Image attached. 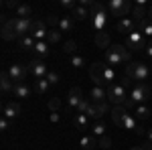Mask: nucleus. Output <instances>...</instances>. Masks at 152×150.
<instances>
[{"label": "nucleus", "instance_id": "f257e3e1", "mask_svg": "<svg viewBox=\"0 0 152 150\" xmlns=\"http://www.w3.org/2000/svg\"><path fill=\"white\" fill-rule=\"evenodd\" d=\"M132 53L124 45H112L105 51V61L107 65H120V63H130Z\"/></svg>", "mask_w": 152, "mask_h": 150}, {"label": "nucleus", "instance_id": "f03ea898", "mask_svg": "<svg viewBox=\"0 0 152 150\" xmlns=\"http://www.w3.org/2000/svg\"><path fill=\"white\" fill-rule=\"evenodd\" d=\"M150 65H146V63H132L130 61L128 65H126V79L130 81H146L150 77Z\"/></svg>", "mask_w": 152, "mask_h": 150}, {"label": "nucleus", "instance_id": "7ed1b4c3", "mask_svg": "<svg viewBox=\"0 0 152 150\" xmlns=\"http://www.w3.org/2000/svg\"><path fill=\"white\" fill-rule=\"evenodd\" d=\"M91 16H94V29L97 33H102L107 24V4H102V2H95L91 6Z\"/></svg>", "mask_w": 152, "mask_h": 150}, {"label": "nucleus", "instance_id": "20e7f679", "mask_svg": "<svg viewBox=\"0 0 152 150\" xmlns=\"http://www.w3.org/2000/svg\"><path fill=\"white\" fill-rule=\"evenodd\" d=\"M126 83H112L107 87V100L110 104L114 105H124V102L128 100V93H126Z\"/></svg>", "mask_w": 152, "mask_h": 150}, {"label": "nucleus", "instance_id": "39448f33", "mask_svg": "<svg viewBox=\"0 0 152 150\" xmlns=\"http://www.w3.org/2000/svg\"><path fill=\"white\" fill-rule=\"evenodd\" d=\"M107 10L114 16H120V20H122V18H126L130 12L134 10V6H132L130 0H110L107 2Z\"/></svg>", "mask_w": 152, "mask_h": 150}, {"label": "nucleus", "instance_id": "423d86ee", "mask_svg": "<svg viewBox=\"0 0 152 150\" xmlns=\"http://www.w3.org/2000/svg\"><path fill=\"white\" fill-rule=\"evenodd\" d=\"M8 20H10V24L14 26V31H16L18 39L31 35V31H33V23H35V20H31V18H16V16H12V18H8Z\"/></svg>", "mask_w": 152, "mask_h": 150}, {"label": "nucleus", "instance_id": "0eeeda50", "mask_svg": "<svg viewBox=\"0 0 152 150\" xmlns=\"http://www.w3.org/2000/svg\"><path fill=\"white\" fill-rule=\"evenodd\" d=\"M148 97H150V87H148L146 83H136L134 89L130 91V100L136 105H140L142 102H146Z\"/></svg>", "mask_w": 152, "mask_h": 150}, {"label": "nucleus", "instance_id": "6e6552de", "mask_svg": "<svg viewBox=\"0 0 152 150\" xmlns=\"http://www.w3.org/2000/svg\"><path fill=\"white\" fill-rule=\"evenodd\" d=\"M104 63H91L89 65V77L94 79V83L97 87H105L107 89V83L104 81Z\"/></svg>", "mask_w": 152, "mask_h": 150}, {"label": "nucleus", "instance_id": "1a4fd4ad", "mask_svg": "<svg viewBox=\"0 0 152 150\" xmlns=\"http://www.w3.org/2000/svg\"><path fill=\"white\" fill-rule=\"evenodd\" d=\"M126 47L132 49V51H142V49H146V39L140 31H136V33L126 37Z\"/></svg>", "mask_w": 152, "mask_h": 150}, {"label": "nucleus", "instance_id": "9d476101", "mask_svg": "<svg viewBox=\"0 0 152 150\" xmlns=\"http://www.w3.org/2000/svg\"><path fill=\"white\" fill-rule=\"evenodd\" d=\"M28 71L33 73L35 79H45L47 73H49V69H47V65H45L43 59H33V61L28 63Z\"/></svg>", "mask_w": 152, "mask_h": 150}, {"label": "nucleus", "instance_id": "9b49d317", "mask_svg": "<svg viewBox=\"0 0 152 150\" xmlns=\"http://www.w3.org/2000/svg\"><path fill=\"white\" fill-rule=\"evenodd\" d=\"M26 73H28V67L23 65V63H12L10 67H8V75H10V79L14 83H23Z\"/></svg>", "mask_w": 152, "mask_h": 150}, {"label": "nucleus", "instance_id": "f8f14e48", "mask_svg": "<svg viewBox=\"0 0 152 150\" xmlns=\"http://www.w3.org/2000/svg\"><path fill=\"white\" fill-rule=\"evenodd\" d=\"M49 31H51V29H47V23H45V20H35V23H33V31H31V37H33L35 41H47Z\"/></svg>", "mask_w": 152, "mask_h": 150}, {"label": "nucleus", "instance_id": "ddd939ff", "mask_svg": "<svg viewBox=\"0 0 152 150\" xmlns=\"http://www.w3.org/2000/svg\"><path fill=\"white\" fill-rule=\"evenodd\" d=\"M116 31L128 37V35H132V33H136V31H138V23H136L134 18H122V20H118Z\"/></svg>", "mask_w": 152, "mask_h": 150}, {"label": "nucleus", "instance_id": "4468645a", "mask_svg": "<svg viewBox=\"0 0 152 150\" xmlns=\"http://www.w3.org/2000/svg\"><path fill=\"white\" fill-rule=\"evenodd\" d=\"M105 112H107V104H94V102H91L89 110H87V118L99 122V120L105 116Z\"/></svg>", "mask_w": 152, "mask_h": 150}, {"label": "nucleus", "instance_id": "2eb2a0df", "mask_svg": "<svg viewBox=\"0 0 152 150\" xmlns=\"http://www.w3.org/2000/svg\"><path fill=\"white\" fill-rule=\"evenodd\" d=\"M148 8H150V6H146V0H138L136 6H134V10H132L134 20H136V23L146 20V18H148Z\"/></svg>", "mask_w": 152, "mask_h": 150}, {"label": "nucleus", "instance_id": "dca6fc26", "mask_svg": "<svg viewBox=\"0 0 152 150\" xmlns=\"http://www.w3.org/2000/svg\"><path fill=\"white\" fill-rule=\"evenodd\" d=\"M83 100V93H81V87H71L69 95H67V108L69 110H77L79 104Z\"/></svg>", "mask_w": 152, "mask_h": 150}, {"label": "nucleus", "instance_id": "f3484780", "mask_svg": "<svg viewBox=\"0 0 152 150\" xmlns=\"http://www.w3.org/2000/svg\"><path fill=\"white\" fill-rule=\"evenodd\" d=\"M2 116L8 118V120L18 118L20 116V105L16 104V102H4V105H2Z\"/></svg>", "mask_w": 152, "mask_h": 150}, {"label": "nucleus", "instance_id": "a211bd4d", "mask_svg": "<svg viewBox=\"0 0 152 150\" xmlns=\"http://www.w3.org/2000/svg\"><path fill=\"white\" fill-rule=\"evenodd\" d=\"M89 100H91L94 104H105V102H107V89L94 85L91 91H89Z\"/></svg>", "mask_w": 152, "mask_h": 150}, {"label": "nucleus", "instance_id": "6ab92c4d", "mask_svg": "<svg viewBox=\"0 0 152 150\" xmlns=\"http://www.w3.org/2000/svg\"><path fill=\"white\" fill-rule=\"evenodd\" d=\"M2 39H4V41H14V39H18L14 26H12L10 20H6V18L2 20Z\"/></svg>", "mask_w": 152, "mask_h": 150}, {"label": "nucleus", "instance_id": "aec40b11", "mask_svg": "<svg viewBox=\"0 0 152 150\" xmlns=\"http://www.w3.org/2000/svg\"><path fill=\"white\" fill-rule=\"evenodd\" d=\"M73 26H75V20H73V16H71V14L59 18V26H57V29L61 31V33H71V31H73Z\"/></svg>", "mask_w": 152, "mask_h": 150}, {"label": "nucleus", "instance_id": "412c9836", "mask_svg": "<svg viewBox=\"0 0 152 150\" xmlns=\"http://www.w3.org/2000/svg\"><path fill=\"white\" fill-rule=\"evenodd\" d=\"M12 93L16 95V97H20V100H26V97H31V87L26 85V83H14V89Z\"/></svg>", "mask_w": 152, "mask_h": 150}, {"label": "nucleus", "instance_id": "4be33fe9", "mask_svg": "<svg viewBox=\"0 0 152 150\" xmlns=\"http://www.w3.org/2000/svg\"><path fill=\"white\" fill-rule=\"evenodd\" d=\"M0 87H2V93H8L14 89V85H12V79L10 75H8V69L2 71V75H0Z\"/></svg>", "mask_w": 152, "mask_h": 150}, {"label": "nucleus", "instance_id": "5701e85b", "mask_svg": "<svg viewBox=\"0 0 152 150\" xmlns=\"http://www.w3.org/2000/svg\"><path fill=\"white\" fill-rule=\"evenodd\" d=\"M73 124L77 130H89V118H87V114H77L73 118Z\"/></svg>", "mask_w": 152, "mask_h": 150}, {"label": "nucleus", "instance_id": "b1692460", "mask_svg": "<svg viewBox=\"0 0 152 150\" xmlns=\"http://www.w3.org/2000/svg\"><path fill=\"white\" fill-rule=\"evenodd\" d=\"M71 16H73V20H85V18L89 16V10H87L85 6H81V4H77V6L71 10Z\"/></svg>", "mask_w": 152, "mask_h": 150}, {"label": "nucleus", "instance_id": "393cba45", "mask_svg": "<svg viewBox=\"0 0 152 150\" xmlns=\"http://www.w3.org/2000/svg\"><path fill=\"white\" fill-rule=\"evenodd\" d=\"M128 114V110L124 108V105H114L112 108V120H114V124L120 126V122H122V118Z\"/></svg>", "mask_w": 152, "mask_h": 150}, {"label": "nucleus", "instance_id": "a878e982", "mask_svg": "<svg viewBox=\"0 0 152 150\" xmlns=\"http://www.w3.org/2000/svg\"><path fill=\"white\" fill-rule=\"evenodd\" d=\"M95 45L99 47V49H105V51H107V49H110V35H107V33H104V31H102V33H97V35H95Z\"/></svg>", "mask_w": 152, "mask_h": 150}, {"label": "nucleus", "instance_id": "bb28decb", "mask_svg": "<svg viewBox=\"0 0 152 150\" xmlns=\"http://www.w3.org/2000/svg\"><path fill=\"white\" fill-rule=\"evenodd\" d=\"M31 14H33V8H31L28 4H23V2H20L18 8L14 10V16H16V18H28Z\"/></svg>", "mask_w": 152, "mask_h": 150}, {"label": "nucleus", "instance_id": "cd10ccee", "mask_svg": "<svg viewBox=\"0 0 152 150\" xmlns=\"http://www.w3.org/2000/svg\"><path fill=\"white\" fill-rule=\"evenodd\" d=\"M79 146H81L83 150H94L95 146H97V140H95L94 136H81V138H79Z\"/></svg>", "mask_w": 152, "mask_h": 150}, {"label": "nucleus", "instance_id": "c85d7f7f", "mask_svg": "<svg viewBox=\"0 0 152 150\" xmlns=\"http://www.w3.org/2000/svg\"><path fill=\"white\" fill-rule=\"evenodd\" d=\"M18 45H20V49H23V51H35L37 41H35V39H33L31 35H28V37H23V39H18Z\"/></svg>", "mask_w": 152, "mask_h": 150}, {"label": "nucleus", "instance_id": "c756f323", "mask_svg": "<svg viewBox=\"0 0 152 150\" xmlns=\"http://www.w3.org/2000/svg\"><path fill=\"white\" fill-rule=\"evenodd\" d=\"M35 55H37V57H47V55H49V43H47V41H37Z\"/></svg>", "mask_w": 152, "mask_h": 150}, {"label": "nucleus", "instance_id": "7c9ffc66", "mask_svg": "<svg viewBox=\"0 0 152 150\" xmlns=\"http://www.w3.org/2000/svg\"><path fill=\"white\" fill-rule=\"evenodd\" d=\"M134 114H136V120H146V118H150V108L140 104V105H136Z\"/></svg>", "mask_w": 152, "mask_h": 150}, {"label": "nucleus", "instance_id": "2f4dec72", "mask_svg": "<svg viewBox=\"0 0 152 150\" xmlns=\"http://www.w3.org/2000/svg\"><path fill=\"white\" fill-rule=\"evenodd\" d=\"M138 31H140L144 37H152V20H150V18H146V20L138 23Z\"/></svg>", "mask_w": 152, "mask_h": 150}, {"label": "nucleus", "instance_id": "473e14b6", "mask_svg": "<svg viewBox=\"0 0 152 150\" xmlns=\"http://www.w3.org/2000/svg\"><path fill=\"white\" fill-rule=\"evenodd\" d=\"M49 87H51V83L47 81V77H45V79H37L35 81V91L37 93H47Z\"/></svg>", "mask_w": 152, "mask_h": 150}, {"label": "nucleus", "instance_id": "72a5a7b5", "mask_svg": "<svg viewBox=\"0 0 152 150\" xmlns=\"http://www.w3.org/2000/svg\"><path fill=\"white\" fill-rule=\"evenodd\" d=\"M61 35H63V33H61L59 29H51V31H49V37H47V43L49 45H57L59 41H61Z\"/></svg>", "mask_w": 152, "mask_h": 150}, {"label": "nucleus", "instance_id": "f704fd0d", "mask_svg": "<svg viewBox=\"0 0 152 150\" xmlns=\"http://www.w3.org/2000/svg\"><path fill=\"white\" fill-rule=\"evenodd\" d=\"M91 136H94V138H95V136H99V138L105 136V124L102 122V120L94 124V128H91Z\"/></svg>", "mask_w": 152, "mask_h": 150}, {"label": "nucleus", "instance_id": "c9c22d12", "mask_svg": "<svg viewBox=\"0 0 152 150\" xmlns=\"http://www.w3.org/2000/svg\"><path fill=\"white\" fill-rule=\"evenodd\" d=\"M63 51H65L67 55H71V57L77 55V43H75V41H67V43L63 45Z\"/></svg>", "mask_w": 152, "mask_h": 150}, {"label": "nucleus", "instance_id": "e433bc0d", "mask_svg": "<svg viewBox=\"0 0 152 150\" xmlns=\"http://www.w3.org/2000/svg\"><path fill=\"white\" fill-rule=\"evenodd\" d=\"M116 79V71L112 69V67H104V81L107 83V87H110V81Z\"/></svg>", "mask_w": 152, "mask_h": 150}, {"label": "nucleus", "instance_id": "4c0bfd02", "mask_svg": "<svg viewBox=\"0 0 152 150\" xmlns=\"http://www.w3.org/2000/svg\"><path fill=\"white\" fill-rule=\"evenodd\" d=\"M110 146H112V138L105 134V136H102V138L97 140V148H104V150H110Z\"/></svg>", "mask_w": 152, "mask_h": 150}, {"label": "nucleus", "instance_id": "58836bf2", "mask_svg": "<svg viewBox=\"0 0 152 150\" xmlns=\"http://www.w3.org/2000/svg\"><path fill=\"white\" fill-rule=\"evenodd\" d=\"M89 105H91V100H89V97H83L81 104H79V108H77V114H87Z\"/></svg>", "mask_w": 152, "mask_h": 150}, {"label": "nucleus", "instance_id": "ea45409f", "mask_svg": "<svg viewBox=\"0 0 152 150\" xmlns=\"http://www.w3.org/2000/svg\"><path fill=\"white\" fill-rule=\"evenodd\" d=\"M47 81L51 83V85H57V83H61V75H59L57 71H49L47 73Z\"/></svg>", "mask_w": 152, "mask_h": 150}, {"label": "nucleus", "instance_id": "a19ab883", "mask_svg": "<svg viewBox=\"0 0 152 150\" xmlns=\"http://www.w3.org/2000/svg\"><path fill=\"white\" fill-rule=\"evenodd\" d=\"M71 65H73V67H83V65H85V59H83L81 55H73V57H71Z\"/></svg>", "mask_w": 152, "mask_h": 150}, {"label": "nucleus", "instance_id": "79ce46f5", "mask_svg": "<svg viewBox=\"0 0 152 150\" xmlns=\"http://www.w3.org/2000/svg\"><path fill=\"white\" fill-rule=\"evenodd\" d=\"M59 4H61V8H67V10H73V8L77 6V2H75V0H61Z\"/></svg>", "mask_w": 152, "mask_h": 150}, {"label": "nucleus", "instance_id": "37998d69", "mask_svg": "<svg viewBox=\"0 0 152 150\" xmlns=\"http://www.w3.org/2000/svg\"><path fill=\"white\" fill-rule=\"evenodd\" d=\"M59 108H61V100H57V97H53V100L49 102V110H51V112H57Z\"/></svg>", "mask_w": 152, "mask_h": 150}, {"label": "nucleus", "instance_id": "c03bdc74", "mask_svg": "<svg viewBox=\"0 0 152 150\" xmlns=\"http://www.w3.org/2000/svg\"><path fill=\"white\" fill-rule=\"evenodd\" d=\"M8 128H10V120L2 116V118H0V130H2V132H6Z\"/></svg>", "mask_w": 152, "mask_h": 150}, {"label": "nucleus", "instance_id": "a18cd8bd", "mask_svg": "<svg viewBox=\"0 0 152 150\" xmlns=\"http://www.w3.org/2000/svg\"><path fill=\"white\" fill-rule=\"evenodd\" d=\"M47 24L49 26H59V18L55 16V14H49L47 16Z\"/></svg>", "mask_w": 152, "mask_h": 150}, {"label": "nucleus", "instance_id": "49530a36", "mask_svg": "<svg viewBox=\"0 0 152 150\" xmlns=\"http://www.w3.org/2000/svg\"><path fill=\"white\" fill-rule=\"evenodd\" d=\"M18 4H20L18 0H6V2H4V6H6V8H14V10L18 8Z\"/></svg>", "mask_w": 152, "mask_h": 150}, {"label": "nucleus", "instance_id": "de8ad7c7", "mask_svg": "<svg viewBox=\"0 0 152 150\" xmlns=\"http://www.w3.org/2000/svg\"><path fill=\"white\" fill-rule=\"evenodd\" d=\"M124 108H126V110H136V104H134V102L130 100V95H128V100L124 102Z\"/></svg>", "mask_w": 152, "mask_h": 150}, {"label": "nucleus", "instance_id": "09e8293b", "mask_svg": "<svg viewBox=\"0 0 152 150\" xmlns=\"http://www.w3.org/2000/svg\"><path fill=\"white\" fill-rule=\"evenodd\" d=\"M51 122H59V112H51Z\"/></svg>", "mask_w": 152, "mask_h": 150}, {"label": "nucleus", "instance_id": "8fccbe9b", "mask_svg": "<svg viewBox=\"0 0 152 150\" xmlns=\"http://www.w3.org/2000/svg\"><path fill=\"white\" fill-rule=\"evenodd\" d=\"M146 55H148V57H152V43L146 47Z\"/></svg>", "mask_w": 152, "mask_h": 150}, {"label": "nucleus", "instance_id": "3c124183", "mask_svg": "<svg viewBox=\"0 0 152 150\" xmlns=\"http://www.w3.org/2000/svg\"><path fill=\"white\" fill-rule=\"evenodd\" d=\"M146 136H148V142H152V128L146 130Z\"/></svg>", "mask_w": 152, "mask_h": 150}, {"label": "nucleus", "instance_id": "603ef678", "mask_svg": "<svg viewBox=\"0 0 152 150\" xmlns=\"http://www.w3.org/2000/svg\"><path fill=\"white\" fill-rule=\"evenodd\" d=\"M144 150H152V142H146L144 144Z\"/></svg>", "mask_w": 152, "mask_h": 150}, {"label": "nucleus", "instance_id": "864d4df0", "mask_svg": "<svg viewBox=\"0 0 152 150\" xmlns=\"http://www.w3.org/2000/svg\"><path fill=\"white\" fill-rule=\"evenodd\" d=\"M148 18H150V20H152V6H150V8H148Z\"/></svg>", "mask_w": 152, "mask_h": 150}, {"label": "nucleus", "instance_id": "5fc2aeb1", "mask_svg": "<svg viewBox=\"0 0 152 150\" xmlns=\"http://www.w3.org/2000/svg\"><path fill=\"white\" fill-rule=\"evenodd\" d=\"M130 150H144V146H134V148H130Z\"/></svg>", "mask_w": 152, "mask_h": 150}, {"label": "nucleus", "instance_id": "6e6d98bb", "mask_svg": "<svg viewBox=\"0 0 152 150\" xmlns=\"http://www.w3.org/2000/svg\"><path fill=\"white\" fill-rule=\"evenodd\" d=\"M150 71H152V65H150Z\"/></svg>", "mask_w": 152, "mask_h": 150}]
</instances>
